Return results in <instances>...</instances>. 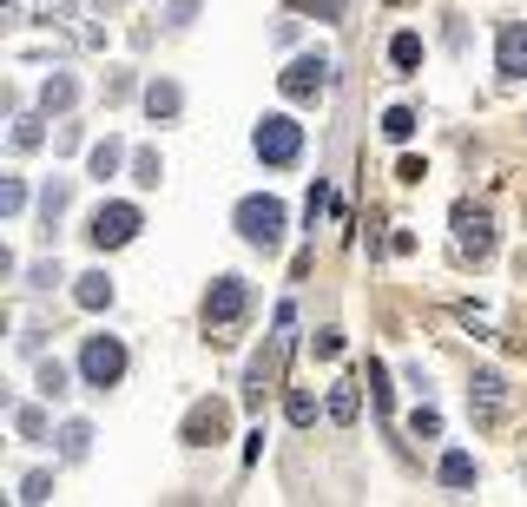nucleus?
I'll use <instances>...</instances> for the list:
<instances>
[{
	"mask_svg": "<svg viewBox=\"0 0 527 507\" xmlns=\"http://www.w3.org/2000/svg\"><path fill=\"white\" fill-rule=\"evenodd\" d=\"M231 224H238V238L251 244V251H277V244H284V231H290L284 198H271V191H251V198H238Z\"/></svg>",
	"mask_w": 527,
	"mask_h": 507,
	"instance_id": "obj_1",
	"label": "nucleus"
},
{
	"mask_svg": "<svg viewBox=\"0 0 527 507\" xmlns=\"http://www.w3.org/2000/svg\"><path fill=\"white\" fill-rule=\"evenodd\" d=\"M251 145H257V159L264 165H297L304 159V126L290 119V112H271V119H257V132H251Z\"/></svg>",
	"mask_w": 527,
	"mask_h": 507,
	"instance_id": "obj_2",
	"label": "nucleus"
},
{
	"mask_svg": "<svg viewBox=\"0 0 527 507\" xmlns=\"http://www.w3.org/2000/svg\"><path fill=\"white\" fill-rule=\"evenodd\" d=\"M244 317H251V284H244V277H218V284H211V297H205V330L224 343V336L238 330Z\"/></svg>",
	"mask_w": 527,
	"mask_h": 507,
	"instance_id": "obj_3",
	"label": "nucleus"
},
{
	"mask_svg": "<svg viewBox=\"0 0 527 507\" xmlns=\"http://www.w3.org/2000/svg\"><path fill=\"white\" fill-rule=\"evenodd\" d=\"M80 376H86V389H112V382L126 376V343H119V336H86Z\"/></svg>",
	"mask_w": 527,
	"mask_h": 507,
	"instance_id": "obj_4",
	"label": "nucleus"
},
{
	"mask_svg": "<svg viewBox=\"0 0 527 507\" xmlns=\"http://www.w3.org/2000/svg\"><path fill=\"white\" fill-rule=\"evenodd\" d=\"M455 257H462V264H488V257H495V224H488V211L455 205Z\"/></svg>",
	"mask_w": 527,
	"mask_h": 507,
	"instance_id": "obj_5",
	"label": "nucleus"
},
{
	"mask_svg": "<svg viewBox=\"0 0 527 507\" xmlns=\"http://www.w3.org/2000/svg\"><path fill=\"white\" fill-rule=\"evenodd\" d=\"M277 86H284V99H297V106L323 99V93H330V53H304V60H290V73Z\"/></svg>",
	"mask_w": 527,
	"mask_h": 507,
	"instance_id": "obj_6",
	"label": "nucleus"
},
{
	"mask_svg": "<svg viewBox=\"0 0 527 507\" xmlns=\"http://www.w3.org/2000/svg\"><path fill=\"white\" fill-rule=\"evenodd\" d=\"M86 238L99 244V251H119V244L139 238V205H99L93 224H86Z\"/></svg>",
	"mask_w": 527,
	"mask_h": 507,
	"instance_id": "obj_7",
	"label": "nucleus"
},
{
	"mask_svg": "<svg viewBox=\"0 0 527 507\" xmlns=\"http://www.w3.org/2000/svg\"><path fill=\"white\" fill-rule=\"evenodd\" d=\"M495 73L501 80H527V20H508L495 33Z\"/></svg>",
	"mask_w": 527,
	"mask_h": 507,
	"instance_id": "obj_8",
	"label": "nucleus"
},
{
	"mask_svg": "<svg viewBox=\"0 0 527 507\" xmlns=\"http://www.w3.org/2000/svg\"><path fill=\"white\" fill-rule=\"evenodd\" d=\"M224 428H231V409H224V402H198L178 435H185L192 448H211V442H224Z\"/></svg>",
	"mask_w": 527,
	"mask_h": 507,
	"instance_id": "obj_9",
	"label": "nucleus"
},
{
	"mask_svg": "<svg viewBox=\"0 0 527 507\" xmlns=\"http://www.w3.org/2000/svg\"><path fill=\"white\" fill-rule=\"evenodd\" d=\"M468 389H475V422L481 428L501 422V409H508V382H501L495 369H475V382H468Z\"/></svg>",
	"mask_w": 527,
	"mask_h": 507,
	"instance_id": "obj_10",
	"label": "nucleus"
},
{
	"mask_svg": "<svg viewBox=\"0 0 527 507\" xmlns=\"http://www.w3.org/2000/svg\"><path fill=\"white\" fill-rule=\"evenodd\" d=\"M73 303H80V310H106V303H112V277H106V270H86L80 290H73Z\"/></svg>",
	"mask_w": 527,
	"mask_h": 507,
	"instance_id": "obj_11",
	"label": "nucleus"
},
{
	"mask_svg": "<svg viewBox=\"0 0 527 507\" xmlns=\"http://www.w3.org/2000/svg\"><path fill=\"white\" fill-rule=\"evenodd\" d=\"M389 60H396V73H416L422 66V33H396V40H389Z\"/></svg>",
	"mask_w": 527,
	"mask_h": 507,
	"instance_id": "obj_12",
	"label": "nucleus"
},
{
	"mask_svg": "<svg viewBox=\"0 0 527 507\" xmlns=\"http://www.w3.org/2000/svg\"><path fill=\"white\" fill-rule=\"evenodd\" d=\"M435 475H442V488H468V481H475V455H462V448H455V455H442V468H435Z\"/></svg>",
	"mask_w": 527,
	"mask_h": 507,
	"instance_id": "obj_13",
	"label": "nucleus"
},
{
	"mask_svg": "<svg viewBox=\"0 0 527 507\" xmlns=\"http://www.w3.org/2000/svg\"><path fill=\"white\" fill-rule=\"evenodd\" d=\"M145 112H152V119H172V112H178V86L152 80V86H145Z\"/></svg>",
	"mask_w": 527,
	"mask_h": 507,
	"instance_id": "obj_14",
	"label": "nucleus"
},
{
	"mask_svg": "<svg viewBox=\"0 0 527 507\" xmlns=\"http://www.w3.org/2000/svg\"><path fill=\"white\" fill-rule=\"evenodd\" d=\"M73 93H80V86L66 80V73H53V80L40 86V106H47V112H66V106H73Z\"/></svg>",
	"mask_w": 527,
	"mask_h": 507,
	"instance_id": "obj_15",
	"label": "nucleus"
},
{
	"mask_svg": "<svg viewBox=\"0 0 527 507\" xmlns=\"http://www.w3.org/2000/svg\"><path fill=\"white\" fill-rule=\"evenodd\" d=\"M356 409H363L356 382H336V389H330V415H336V422H356Z\"/></svg>",
	"mask_w": 527,
	"mask_h": 507,
	"instance_id": "obj_16",
	"label": "nucleus"
},
{
	"mask_svg": "<svg viewBox=\"0 0 527 507\" xmlns=\"http://www.w3.org/2000/svg\"><path fill=\"white\" fill-rule=\"evenodd\" d=\"M119 159H126V145H119V139L93 145V178H112V172H119Z\"/></svg>",
	"mask_w": 527,
	"mask_h": 507,
	"instance_id": "obj_17",
	"label": "nucleus"
},
{
	"mask_svg": "<svg viewBox=\"0 0 527 507\" xmlns=\"http://www.w3.org/2000/svg\"><path fill=\"white\" fill-rule=\"evenodd\" d=\"M86 448H93V428H86V422H73V428L60 435V455H66V461H80Z\"/></svg>",
	"mask_w": 527,
	"mask_h": 507,
	"instance_id": "obj_18",
	"label": "nucleus"
},
{
	"mask_svg": "<svg viewBox=\"0 0 527 507\" xmlns=\"http://www.w3.org/2000/svg\"><path fill=\"white\" fill-rule=\"evenodd\" d=\"M284 415H290L297 428H310V422H317V402H310L304 389H290V396H284Z\"/></svg>",
	"mask_w": 527,
	"mask_h": 507,
	"instance_id": "obj_19",
	"label": "nucleus"
},
{
	"mask_svg": "<svg viewBox=\"0 0 527 507\" xmlns=\"http://www.w3.org/2000/svg\"><path fill=\"white\" fill-rule=\"evenodd\" d=\"M40 396H47V402L66 396V363H40Z\"/></svg>",
	"mask_w": 527,
	"mask_h": 507,
	"instance_id": "obj_20",
	"label": "nucleus"
},
{
	"mask_svg": "<svg viewBox=\"0 0 527 507\" xmlns=\"http://www.w3.org/2000/svg\"><path fill=\"white\" fill-rule=\"evenodd\" d=\"M383 132H389V139H409V132H416V112H409V106H389V119H383Z\"/></svg>",
	"mask_w": 527,
	"mask_h": 507,
	"instance_id": "obj_21",
	"label": "nucleus"
},
{
	"mask_svg": "<svg viewBox=\"0 0 527 507\" xmlns=\"http://www.w3.org/2000/svg\"><path fill=\"white\" fill-rule=\"evenodd\" d=\"M60 211H66V185H47L40 191V218H47V231L60 224Z\"/></svg>",
	"mask_w": 527,
	"mask_h": 507,
	"instance_id": "obj_22",
	"label": "nucleus"
},
{
	"mask_svg": "<svg viewBox=\"0 0 527 507\" xmlns=\"http://www.w3.org/2000/svg\"><path fill=\"white\" fill-rule=\"evenodd\" d=\"M14 428L27 435V442H40V435H47V415L40 409H14Z\"/></svg>",
	"mask_w": 527,
	"mask_h": 507,
	"instance_id": "obj_23",
	"label": "nucleus"
},
{
	"mask_svg": "<svg viewBox=\"0 0 527 507\" xmlns=\"http://www.w3.org/2000/svg\"><path fill=\"white\" fill-rule=\"evenodd\" d=\"M33 145H40V119H20L14 126V152H33Z\"/></svg>",
	"mask_w": 527,
	"mask_h": 507,
	"instance_id": "obj_24",
	"label": "nucleus"
},
{
	"mask_svg": "<svg viewBox=\"0 0 527 507\" xmlns=\"http://www.w3.org/2000/svg\"><path fill=\"white\" fill-rule=\"evenodd\" d=\"M409 428H416V435H442V415H435V409H416V415H409Z\"/></svg>",
	"mask_w": 527,
	"mask_h": 507,
	"instance_id": "obj_25",
	"label": "nucleus"
},
{
	"mask_svg": "<svg viewBox=\"0 0 527 507\" xmlns=\"http://www.w3.org/2000/svg\"><path fill=\"white\" fill-rule=\"evenodd\" d=\"M132 178H139V185H159V159H152V152H139V165H132Z\"/></svg>",
	"mask_w": 527,
	"mask_h": 507,
	"instance_id": "obj_26",
	"label": "nucleus"
},
{
	"mask_svg": "<svg viewBox=\"0 0 527 507\" xmlns=\"http://www.w3.org/2000/svg\"><path fill=\"white\" fill-rule=\"evenodd\" d=\"M47 488H53L47 475H27V481H20V501H47Z\"/></svg>",
	"mask_w": 527,
	"mask_h": 507,
	"instance_id": "obj_27",
	"label": "nucleus"
}]
</instances>
